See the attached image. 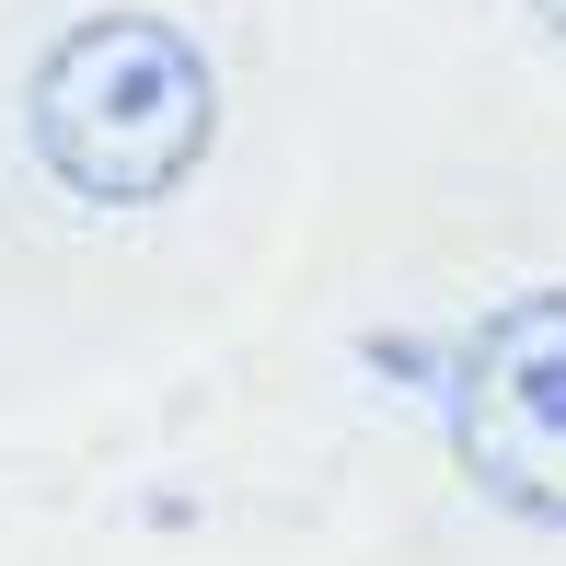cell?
Returning <instances> with one entry per match:
<instances>
[{"label":"cell","mask_w":566,"mask_h":566,"mask_svg":"<svg viewBox=\"0 0 566 566\" xmlns=\"http://www.w3.org/2000/svg\"><path fill=\"white\" fill-rule=\"evenodd\" d=\"M532 23H544V35H555V46H566V0H532Z\"/></svg>","instance_id":"3957f363"},{"label":"cell","mask_w":566,"mask_h":566,"mask_svg":"<svg viewBox=\"0 0 566 566\" xmlns=\"http://www.w3.org/2000/svg\"><path fill=\"white\" fill-rule=\"evenodd\" d=\"M35 163L82 209H150L220 139V70L174 12H82L23 82Z\"/></svg>","instance_id":"6da1fadb"},{"label":"cell","mask_w":566,"mask_h":566,"mask_svg":"<svg viewBox=\"0 0 566 566\" xmlns=\"http://www.w3.org/2000/svg\"><path fill=\"white\" fill-rule=\"evenodd\" d=\"M451 451L485 509L566 532V290H521L451 347Z\"/></svg>","instance_id":"7a4b0ae2"}]
</instances>
